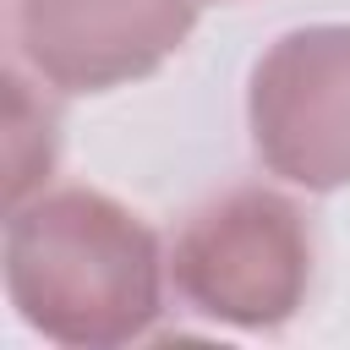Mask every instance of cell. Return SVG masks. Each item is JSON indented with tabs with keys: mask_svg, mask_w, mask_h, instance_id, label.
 <instances>
[{
	"mask_svg": "<svg viewBox=\"0 0 350 350\" xmlns=\"http://www.w3.org/2000/svg\"><path fill=\"white\" fill-rule=\"evenodd\" d=\"M197 27V0H5L11 60L49 93L153 77Z\"/></svg>",
	"mask_w": 350,
	"mask_h": 350,
	"instance_id": "obj_4",
	"label": "cell"
},
{
	"mask_svg": "<svg viewBox=\"0 0 350 350\" xmlns=\"http://www.w3.org/2000/svg\"><path fill=\"white\" fill-rule=\"evenodd\" d=\"M246 131L262 170L284 186H350V22L290 27L252 60Z\"/></svg>",
	"mask_w": 350,
	"mask_h": 350,
	"instance_id": "obj_3",
	"label": "cell"
},
{
	"mask_svg": "<svg viewBox=\"0 0 350 350\" xmlns=\"http://www.w3.org/2000/svg\"><path fill=\"white\" fill-rule=\"evenodd\" d=\"M164 257L175 301L241 334L284 328L312 290L306 213L273 186H230L197 202Z\"/></svg>",
	"mask_w": 350,
	"mask_h": 350,
	"instance_id": "obj_2",
	"label": "cell"
},
{
	"mask_svg": "<svg viewBox=\"0 0 350 350\" xmlns=\"http://www.w3.org/2000/svg\"><path fill=\"white\" fill-rule=\"evenodd\" d=\"M33 88H38V77H27L11 60L5 66V208L44 191V180L55 170V153H60L55 109Z\"/></svg>",
	"mask_w": 350,
	"mask_h": 350,
	"instance_id": "obj_5",
	"label": "cell"
},
{
	"mask_svg": "<svg viewBox=\"0 0 350 350\" xmlns=\"http://www.w3.org/2000/svg\"><path fill=\"white\" fill-rule=\"evenodd\" d=\"M5 301L49 345L115 350L164 317L170 257L142 213L93 186H44L5 208Z\"/></svg>",
	"mask_w": 350,
	"mask_h": 350,
	"instance_id": "obj_1",
	"label": "cell"
}]
</instances>
